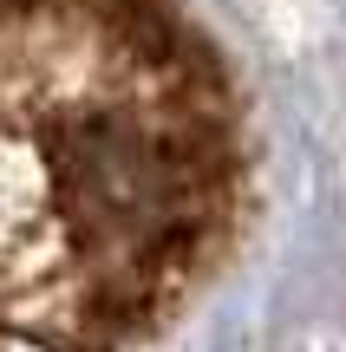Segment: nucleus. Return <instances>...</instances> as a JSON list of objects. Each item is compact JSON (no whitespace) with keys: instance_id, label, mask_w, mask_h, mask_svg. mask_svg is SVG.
I'll list each match as a JSON object with an SVG mask.
<instances>
[{"instance_id":"nucleus-1","label":"nucleus","mask_w":346,"mask_h":352,"mask_svg":"<svg viewBox=\"0 0 346 352\" xmlns=\"http://www.w3.org/2000/svg\"><path fill=\"white\" fill-rule=\"evenodd\" d=\"M255 196L190 0H0V352H157Z\"/></svg>"}]
</instances>
